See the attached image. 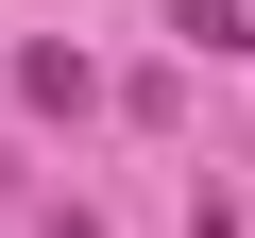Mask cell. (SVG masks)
<instances>
[{"mask_svg": "<svg viewBox=\"0 0 255 238\" xmlns=\"http://www.w3.org/2000/svg\"><path fill=\"white\" fill-rule=\"evenodd\" d=\"M17 102H34V119H85V102H102V68H85L68 34H34V51H17Z\"/></svg>", "mask_w": 255, "mask_h": 238, "instance_id": "obj_1", "label": "cell"}, {"mask_svg": "<svg viewBox=\"0 0 255 238\" xmlns=\"http://www.w3.org/2000/svg\"><path fill=\"white\" fill-rule=\"evenodd\" d=\"M170 34H187V51H255V17H238V0H170Z\"/></svg>", "mask_w": 255, "mask_h": 238, "instance_id": "obj_2", "label": "cell"}, {"mask_svg": "<svg viewBox=\"0 0 255 238\" xmlns=\"http://www.w3.org/2000/svg\"><path fill=\"white\" fill-rule=\"evenodd\" d=\"M187 238H255V221H238V204H187Z\"/></svg>", "mask_w": 255, "mask_h": 238, "instance_id": "obj_3", "label": "cell"}, {"mask_svg": "<svg viewBox=\"0 0 255 238\" xmlns=\"http://www.w3.org/2000/svg\"><path fill=\"white\" fill-rule=\"evenodd\" d=\"M51 238H102V221H85V204H51Z\"/></svg>", "mask_w": 255, "mask_h": 238, "instance_id": "obj_4", "label": "cell"}]
</instances>
